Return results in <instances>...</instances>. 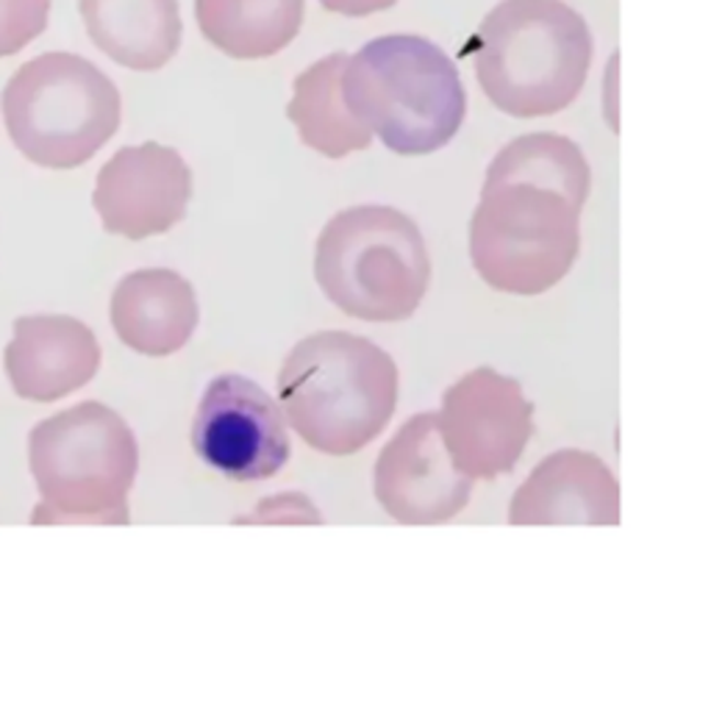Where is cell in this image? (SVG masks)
I'll return each instance as SVG.
<instances>
[{
    "label": "cell",
    "mask_w": 711,
    "mask_h": 711,
    "mask_svg": "<svg viewBox=\"0 0 711 711\" xmlns=\"http://www.w3.org/2000/svg\"><path fill=\"white\" fill-rule=\"evenodd\" d=\"M439 433L451 462L467 478H498L515 470L533 433V406L517 379L493 368L462 375L442 395Z\"/></svg>",
    "instance_id": "cell-8"
},
{
    "label": "cell",
    "mask_w": 711,
    "mask_h": 711,
    "mask_svg": "<svg viewBox=\"0 0 711 711\" xmlns=\"http://www.w3.org/2000/svg\"><path fill=\"white\" fill-rule=\"evenodd\" d=\"M320 3L334 14H345V18H368V14L392 9L397 0H320Z\"/></svg>",
    "instance_id": "cell-19"
},
{
    "label": "cell",
    "mask_w": 711,
    "mask_h": 711,
    "mask_svg": "<svg viewBox=\"0 0 711 711\" xmlns=\"http://www.w3.org/2000/svg\"><path fill=\"white\" fill-rule=\"evenodd\" d=\"M348 54H331L295 78V95L286 106V117L295 123L301 143L328 159H342L353 150H364L373 134L350 114L342 95V70Z\"/></svg>",
    "instance_id": "cell-16"
},
{
    "label": "cell",
    "mask_w": 711,
    "mask_h": 711,
    "mask_svg": "<svg viewBox=\"0 0 711 711\" xmlns=\"http://www.w3.org/2000/svg\"><path fill=\"white\" fill-rule=\"evenodd\" d=\"M50 0H0V59L20 54L48 29Z\"/></svg>",
    "instance_id": "cell-18"
},
{
    "label": "cell",
    "mask_w": 711,
    "mask_h": 711,
    "mask_svg": "<svg viewBox=\"0 0 711 711\" xmlns=\"http://www.w3.org/2000/svg\"><path fill=\"white\" fill-rule=\"evenodd\" d=\"M112 326L120 342L143 356H170L198 328L195 290L172 270H137L112 295Z\"/></svg>",
    "instance_id": "cell-14"
},
{
    "label": "cell",
    "mask_w": 711,
    "mask_h": 711,
    "mask_svg": "<svg viewBox=\"0 0 711 711\" xmlns=\"http://www.w3.org/2000/svg\"><path fill=\"white\" fill-rule=\"evenodd\" d=\"M582 148L558 134H526L486 170L470 226V256L498 292L553 290L582 250V208L589 195Z\"/></svg>",
    "instance_id": "cell-1"
},
{
    "label": "cell",
    "mask_w": 711,
    "mask_h": 711,
    "mask_svg": "<svg viewBox=\"0 0 711 711\" xmlns=\"http://www.w3.org/2000/svg\"><path fill=\"white\" fill-rule=\"evenodd\" d=\"M31 475L40 489L36 526H125L139 444L109 406L87 400L42 420L29 437Z\"/></svg>",
    "instance_id": "cell-5"
},
{
    "label": "cell",
    "mask_w": 711,
    "mask_h": 711,
    "mask_svg": "<svg viewBox=\"0 0 711 711\" xmlns=\"http://www.w3.org/2000/svg\"><path fill=\"white\" fill-rule=\"evenodd\" d=\"M3 364L12 390L23 400L54 404L95 379L101 368V345L76 317H20Z\"/></svg>",
    "instance_id": "cell-12"
},
{
    "label": "cell",
    "mask_w": 711,
    "mask_h": 711,
    "mask_svg": "<svg viewBox=\"0 0 711 711\" xmlns=\"http://www.w3.org/2000/svg\"><path fill=\"white\" fill-rule=\"evenodd\" d=\"M284 420L328 456L362 451L386 428L397 404V368L384 348L348 331L301 339L281 364Z\"/></svg>",
    "instance_id": "cell-2"
},
{
    "label": "cell",
    "mask_w": 711,
    "mask_h": 711,
    "mask_svg": "<svg viewBox=\"0 0 711 711\" xmlns=\"http://www.w3.org/2000/svg\"><path fill=\"white\" fill-rule=\"evenodd\" d=\"M95 48L128 70H161L181 48L178 0H78Z\"/></svg>",
    "instance_id": "cell-15"
},
{
    "label": "cell",
    "mask_w": 711,
    "mask_h": 711,
    "mask_svg": "<svg viewBox=\"0 0 711 711\" xmlns=\"http://www.w3.org/2000/svg\"><path fill=\"white\" fill-rule=\"evenodd\" d=\"M201 34L234 59L284 50L303 23V0H195Z\"/></svg>",
    "instance_id": "cell-17"
},
{
    "label": "cell",
    "mask_w": 711,
    "mask_h": 711,
    "mask_svg": "<svg viewBox=\"0 0 711 711\" xmlns=\"http://www.w3.org/2000/svg\"><path fill=\"white\" fill-rule=\"evenodd\" d=\"M192 448L234 481L273 478L292 456L286 420L275 400L245 375H217L192 422Z\"/></svg>",
    "instance_id": "cell-9"
},
{
    "label": "cell",
    "mask_w": 711,
    "mask_h": 711,
    "mask_svg": "<svg viewBox=\"0 0 711 711\" xmlns=\"http://www.w3.org/2000/svg\"><path fill=\"white\" fill-rule=\"evenodd\" d=\"M192 172L181 154L145 143L123 148L101 167L92 206L109 234L145 239L170 232L187 217Z\"/></svg>",
    "instance_id": "cell-11"
},
{
    "label": "cell",
    "mask_w": 711,
    "mask_h": 711,
    "mask_svg": "<svg viewBox=\"0 0 711 711\" xmlns=\"http://www.w3.org/2000/svg\"><path fill=\"white\" fill-rule=\"evenodd\" d=\"M486 98L511 117H548L578 98L592 36L562 0H504L470 40Z\"/></svg>",
    "instance_id": "cell-3"
},
{
    "label": "cell",
    "mask_w": 711,
    "mask_h": 711,
    "mask_svg": "<svg viewBox=\"0 0 711 711\" xmlns=\"http://www.w3.org/2000/svg\"><path fill=\"white\" fill-rule=\"evenodd\" d=\"M373 489L392 520L439 526L456 517L473 495V478L459 473L444 448L433 411L397 428L375 462Z\"/></svg>",
    "instance_id": "cell-10"
},
{
    "label": "cell",
    "mask_w": 711,
    "mask_h": 711,
    "mask_svg": "<svg viewBox=\"0 0 711 711\" xmlns=\"http://www.w3.org/2000/svg\"><path fill=\"white\" fill-rule=\"evenodd\" d=\"M315 279L345 315L400 323L426 297L431 259L409 214L392 206H353L334 214L323 228Z\"/></svg>",
    "instance_id": "cell-6"
},
{
    "label": "cell",
    "mask_w": 711,
    "mask_h": 711,
    "mask_svg": "<svg viewBox=\"0 0 711 711\" xmlns=\"http://www.w3.org/2000/svg\"><path fill=\"white\" fill-rule=\"evenodd\" d=\"M0 112L25 159L72 170L117 134L123 103L112 78L89 59L42 54L9 78Z\"/></svg>",
    "instance_id": "cell-7"
},
{
    "label": "cell",
    "mask_w": 711,
    "mask_h": 711,
    "mask_svg": "<svg viewBox=\"0 0 711 711\" xmlns=\"http://www.w3.org/2000/svg\"><path fill=\"white\" fill-rule=\"evenodd\" d=\"M342 95L350 114L400 156L444 148L467 114L456 65L415 34L379 36L348 56Z\"/></svg>",
    "instance_id": "cell-4"
},
{
    "label": "cell",
    "mask_w": 711,
    "mask_h": 711,
    "mask_svg": "<svg viewBox=\"0 0 711 711\" xmlns=\"http://www.w3.org/2000/svg\"><path fill=\"white\" fill-rule=\"evenodd\" d=\"M511 526H617L620 486L598 456L558 451L542 459L509 506Z\"/></svg>",
    "instance_id": "cell-13"
}]
</instances>
